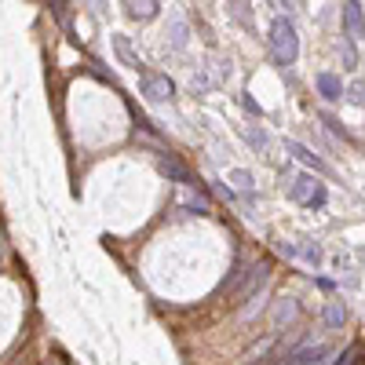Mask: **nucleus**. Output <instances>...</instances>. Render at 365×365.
<instances>
[{"mask_svg":"<svg viewBox=\"0 0 365 365\" xmlns=\"http://www.w3.org/2000/svg\"><path fill=\"white\" fill-rule=\"evenodd\" d=\"M270 51L274 58H278L282 66H292L296 58H299V37H296V26L289 19H274L270 22Z\"/></svg>","mask_w":365,"mask_h":365,"instance_id":"obj_1","label":"nucleus"},{"mask_svg":"<svg viewBox=\"0 0 365 365\" xmlns=\"http://www.w3.org/2000/svg\"><path fill=\"white\" fill-rule=\"evenodd\" d=\"M278 252L289 256V259H299V263H307V267H322L325 263V249L318 245V241L311 237H296V241H278Z\"/></svg>","mask_w":365,"mask_h":365,"instance_id":"obj_2","label":"nucleus"},{"mask_svg":"<svg viewBox=\"0 0 365 365\" xmlns=\"http://www.w3.org/2000/svg\"><path fill=\"white\" fill-rule=\"evenodd\" d=\"M289 194H292V201L307 205V208H325V201H329L325 182H318L314 175H299V179H292Z\"/></svg>","mask_w":365,"mask_h":365,"instance_id":"obj_3","label":"nucleus"},{"mask_svg":"<svg viewBox=\"0 0 365 365\" xmlns=\"http://www.w3.org/2000/svg\"><path fill=\"white\" fill-rule=\"evenodd\" d=\"M139 88H143V96H146L150 103H172V99H175V84H172L165 73L143 70V73H139Z\"/></svg>","mask_w":365,"mask_h":365,"instance_id":"obj_4","label":"nucleus"},{"mask_svg":"<svg viewBox=\"0 0 365 365\" xmlns=\"http://www.w3.org/2000/svg\"><path fill=\"white\" fill-rule=\"evenodd\" d=\"M158 168H161V175H168L172 182H179L182 190H194L197 182H194V172L187 168V165H179L172 154H158Z\"/></svg>","mask_w":365,"mask_h":365,"instance_id":"obj_5","label":"nucleus"},{"mask_svg":"<svg viewBox=\"0 0 365 365\" xmlns=\"http://www.w3.org/2000/svg\"><path fill=\"white\" fill-rule=\"evenodd\" d=\"M285 150H289V154H292L296 161H303L307 168H314L318 175H336V172H332V165H329V161H322V158L314 154V150H307L303 143H296V139H285Z\"/></svg>","mask_w":365,"mask_h":365,"instance_id":"obj_6","label":"nucleus"},{"mask_svg":"<svg viewBox=\"0 0 365 365\" xmlns=\"http://www.w3.org/2000/svg\"><path fill=\"white\" fill-rule=\"evenodd\" d=\"M340 15H344V34H347V41H361V37H365V15H361L358 0H347Z\"/></svg>","mask_w":365,"mask_h":365,"instance_id":"obj_7","label":"nucleus"},{"mask_svg":"<svg viewBox=\"0 0 365 365\" xmlns=\"http://www.w3.org/2000/svg\"><path fill=\"white\" fill-rule=\"evenodd\" d=\"M329 354H332V347H329V344L299 347V351H292V354H289V365H322V361H325Z\"/></svg>","mask_w":365,"mask_h":365,"instance_id":"obj_8","label":"nucleus"},{"mask_svg":"<svg viewBox=\"0 0 365 365\" xmlns=\"http://www.w3.org/2000/svg\"><path fill=\"white\" fill-rule=\"evenodd\" d=\"M314 84H318V91H322V99H329V103H336V99H344V81L336 77V73H318L314 77Z\"/></svg>","mask_w":365,"mask_h":365,"instance_id":"obj_9","label":"nucleus"},{"mask_svg":"<svg viewBox=\"0 0 365 365\" xmlns=\"http://www.w3.org/2000/svg\"><path fill=\"white\" fill-rule=\"evenodd\" d=\"M113 48H117V58H120V63H125L128 70H139V73H143V58L135 55V48H132L128 37H120V34H117V37H113Z\"/></svg>","mask_w":365,"mask_h":365,"instance_id":"obj_10","label":"nucleus"},{"mask_svg":"<svg viewBox=\"0 0 365 365\" xmlns=\"http://www.w3.org/2000/svg\"><path fill=\"white\" fill-rule=\"evenodd\" d=\"M158 11H161L158 0H143V4H139V0H128V4H125V15H128V19H139V22L154 19Z\"/></svg>","mask_w":365,"mask_h":365,"instance_id":"obj_11","label":"nucleus"},{"mask_svg":"<svg viewBox=\"0 0 365 365\" xmlns=\"http://www.w3.org/2000/svg\"><path fill=\"white\" fill-rule=\"evenodd\" d=\"M227 179L234 182V187H237L241 194H252V190H256V179H252V172H245V168H230V172H227Z\"/></svg>","mask_w":365,"mask_h":365,"instance_id":"obj_12","label":"nucleus"},{"mask_svg":"<svg viewBox=\"0 0 365 365\" xmlns=\"http://www.w3.org/2000/svg\"><path fill=\"white\" fill-rule=\"evenodd\" d=\"M292 318H296V303L285 299V303H278V307H274V322H270V325H274V329H282V325H289Z\"/></svg>","mask_w":365,"mask_h":365,"instance_id":"obj_13","label":"nucleus"},{"mask_svg":"<svg viewBox=\"0 0 365 365\" xmlns=\"http://www.w3.org/2000/svg\"><path fill=\"white\" fill-rule=\"evenodd\" d=\"M322 318H325V325H329V329H344V322H347V311L340 307V303H329Z\"/></svg>","mask_w":365,"mask_h":365,"instance_id":"obj_14","label":"nucleus"},{"mask_svg":"<svg viewBox=\"0 0 365 365\" xmlns=\"http://www.w3.org/2000/svg\"><path fill=\"white\" fill-rule=\"evenodd\" d=\"M245 139H249L256 150H267V132H263V128H245Z\"/></svg>","mask_w":365,"mask_h":365,"instance_id":"obj_15","label":"nucleus"},{"mask_svg":"<svg viewBox=\"0 0 365 365\" xmlns=\"http://www.w3.org/2000/svg\"><path fill=\"white\" fill-rule=\"evenodd\" d=\"M347 99H351V103H358V106H365V81H358V84H351V88H347Z\"/></svg>","mask_w":365,"mask_h":365,"instance_id":"obj_16","label":"nucleus"},{"mask_svg":"<svg viewBox=\"0 0 365 365\" xmlns=\"http://www.w3.org/2000/svg\"><path fill=\"white\" fill-rule=\"evenodd\" d=\"M51 15L63 22V26H70V4H51Z\"/></svg>","mask_w":365,"mask_h":365,"instance_id":"obj_17","label":"nucleus"},{"mask_svg":"<svg viewBox=\"0 0 365 365\" xmlns=\"http://www.w3.org/2000/svg\"><path fill=\"white\" fill-rule=\"evenodd\" d=\"M322 120H325V125H329L332 132H336V135H344V139H347V132H344V125H340V120H336V117H332V113H322Z\"/></svg>","mask_w":365,"mask_h":365,"instance_id":"obj_18","label":"nucleus"},{"mask_svg":"<svg viewBox=\"0 0 365 365\" xmlns=\"http://www.w3.org/2000/svg\"><path fill=\"white\" fill-rule=\"evenodd\" d=\"M241 106H245L249 113H256V117H263V110H259V103H256V99H249V96H241Z\"/></svg>","mask_w":365,"mask_h":365,"instance_id":"obj_19","label":"nucleus"},{"mask_svg":"<svg viewBox=\"0 0 365 365\" xmlns=\"http://www.w3.org/2000/svg\"><path fill=\"white\" fill-rule=\"evenodd\" d=\"M351 365H365V358H354V361H351Z\"/></svg>","mask_w":365,"mask_h":365,"instance_id":"obj_20","label":"nucleus"}]
</instances>
